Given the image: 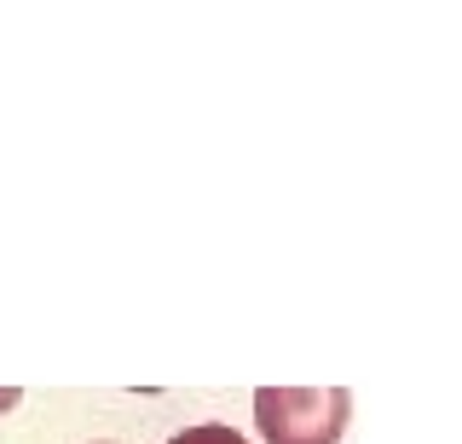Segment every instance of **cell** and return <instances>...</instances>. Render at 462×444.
<instances>
[{
    "label": "cell",
    "instance_id": "cell-2",
    "mask_svg": "<svg viewBox=\"0 0 462 444\" xmlns=\"http://www.w3.org/2000/svg\"><path fill=\"white\" fill-rule=\"evenodd\" d=\"M168 444H249L237 433V427H220V421H197V427H185V433H173Z\"/></svg>",
    "mask_w": 462,
    "mask_h": 444
},
{
    "label": "cell",
    "instance_id": "cell-3",
    "mask_svg": "<svg viewBox=\"0 0 462 444\" xmlns=\"http://www.w3.org/2000/svg\"><path fill=\"white\" fill-rule=\"evenodd\" d=\"M98 444H110V439H98Z\"/></svg>",
    "mask_w": 462,
    "mask_h": 444
},
{
    "label": "cell",
    "instance_id": "cell-1",
    "mask_svg": "<svg viewBox=\"0 0 462 444\" xmlns=\"http://www.w3.org/2000/svg\"><path fill=\"white\" fill-rule=\"evenodd\" d=\"M353 393L346 386H260L254 421L266 444H341Z\"/></svg>",
    "mask_w": 462,
    "mask_h": 444
}]
</instances>
